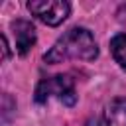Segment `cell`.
<instances>
[{"instance_id":"cell-1","label":"cell","mask_w":126,"mask_h":126,"mask_svg":"<svg viewBox=\"0 0 126 126\" xmlns=\"http://www.w3.org/2000/svg\"><path fill=\"white\" fill-rule=\"evenodd\" d=\"M98 55V47L94 41V35L87 30V28H71L67 30L51 47L49 51H45L43 61L49 65H57V63H65L71 59H79V61H93Z\"/></svg>"},{"instance_id":"cell-2","label":"cell","mask_w":126,"mask_h":126,"mask_svg":"<svg viewBox=\"0 0 126 126\" xmlns=\"http://www.w3.org/2000/svg\"><path fill=\"white\" fill-rule=\"evenodd\" d=\"M51 98H59L65 106H73L77 102L75 81L69 75H55V77L41 79L37 83V87H35L33 100L37 104H45Z\"/></svg>"},{"instance_id":"cell-3","label":"cell","mask_w":126,"mask_h":126,"mask_svg":"<svg viewBox=\"0 0 126 126\" xmlns=\"http://www.w3.org/2000/svg\"><path fill=\"white\" fill-rule=\"evenodd\" d=\"M28 10L32 12V16H35L43 24L55 28L69 18L71 4L65 0H30Z\"/></svg>"},{"instance_id":"cell-4","label":"cell","mask_w":126,"mask_h":126,"mask_svg":"<svg viewBox=\"0 0 126 126\" xmlns=\"http://www.w3.org/2000/svg\"><path fill=\"white\" fill-rule=\"evenodd\" d=\"M10 28H12V33H14L16 51L20 55H26L35 45V39H37V33H35L33 24L30 20H14L10 24Z\"/></svg>"},{"instance_id":"cell-5","label":"cell","mask_w":126,"mask_h":126,"mask_svg":"<svg viewBox=\"0 0 126 126\" xmlns=\"http://www.w3.org/2000/svg\"><path fill=\"white\" fill-rule=\"evenodd\" d=\"M100 126H126V98H114L106 104Z\"/></svg>"},{"instance_id":"cell-6","label":"cell","mask_w":126,"mask_h":126,"mask_svg":"<svg viewBox=\"0 0 126 126\" xmlns=\"http://www.w3.org/2000/svg\"><path fill=\"white\" fill-rule=\"evenodd\" d=\"M110 53L114 61L126 71V33H116L110 39Z\"/></svg>"},{"instance_id":"cell-7","label":"cell","mask_w":126,"mask_h":126,"mask_svg":"<svg viewBox=\"0 0 126 126\" xmlns=\"http://www.w3.org/2000/svg\"><path fill=\"white\" fill-rule=\"evenodd\" d=\"M0 41H2V59L6 61V59L10 57V45H8V39H6V35H4V33L0 35Z\"/></svg>"},{"instance_id":"cell-8","label":"cell","mask_w":126,"mask_h":126,"mask_svg":"<svg viewBox=\"0 0 126 126\" xmlns=\"http://www.w3.org/2000/svg\"><path fill=\"white\" fill-rule=\"evenodd\" d=\"M122 12H124V14H126V4H124V6H122V8H120V12H118V14H122Z\"/></svg>"}]
</instances>
